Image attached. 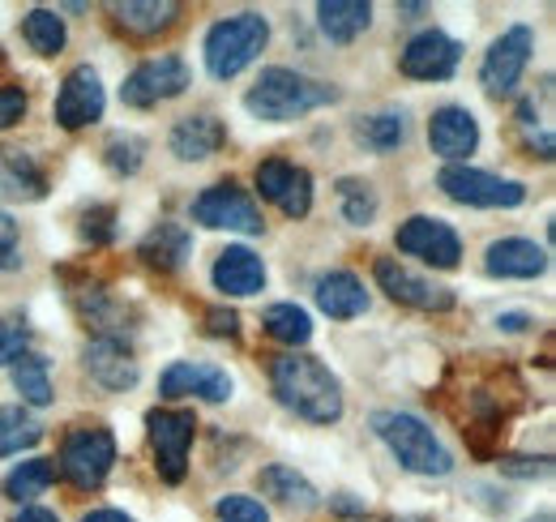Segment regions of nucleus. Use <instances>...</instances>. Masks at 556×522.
<instances>
[{
  "label": "nucleus",
  "mask_w": 556,
  "mask_h": 522,
  "mask_svg": "<svg viewBox=\"0 0 556 522\" xmlns=\"http://www.w3.org/2000/svg\"><path fill=\"white\" fill-rule=\"evenodd\" d=\"M270 386L287 411H295L308 424H334L343 415V386L317 356H275L270 360Z\"/></svg>",
  "instance_id": "f257e3e1"
},
{
  "label": "nucleus",
  "mask_w": 556,
  "mask_h": 522,
  "mask_svg": "<svg viewBox=\"0 0 556 522\" xmlns=\"http://www.w3.org/2000/svg\"><path fill=\"white\" fill-rule=\"evenodd\" d=\"M334 99H339V90L326 86V82H313V77H304V73H295V69H266V73L257 77V86L249 90L244 108H249L257 121L282 125V121H295V116H304V112H313V108H326V103H334Z\"/></svg>",
  "instance_id": "f03ea898"
},
{
  "label": "nucleus",
  "mask_w": 556,
  "mask_h": 522,
  "mask_svg": "<svg viewBox=\"0 0 556 522\" xmlns=\"http://www.w3.org/2000/svg\"><path fill=\"white\" fill-rule=\"evenodd\" d=\"M372 433L394 450V458L416 471V475H450L454 471V458L450 450L432 437V428L419 420V415H407V411H377L372 415Z\"/></svg>",
  "instance_id": "7ed1b4c3"
},
{
  "label": "nucleus",
  "mask_w": 556,
  "mask_h": 522,
  "mask_svg": "<svg viewBox=\"0 0 556 522\" xmlns=\"http://www.w3.org/2000/svg\"><path fill=\"white\" fill-rule=\"evenodd\" d=\"M270 44V22L262 13H236L206 35V69L214 77H236L253 65Z\"/></svg>",
  "instance_id": "20e7f679"
},
{
  "label": "nucleus",
  "mask_w": 556,
  "mask_h": 522,
  "mask_svg": "<svg viewBox=\"0 0 556 522\" xmlns=\"http://www.w3.org/2000/svg\"><path fill=\"white\" fill-rule=\"evenodd\" d=\"M150 424V446H154V467L167 484H180L185 471H189V450H193V437H198V420L193 411H172V407H159L146 415Z\"/></svg>",
  "instance_id": "39448f33"
},
{
  "label": "nucleus",
  "mask_w": 556,
  "mask_h": 522,
  "mask_svg": "<svg viewBox=\"0 0 556 522\" xmlns=\"http://www.w3.org/2000/svg\"><path fill=\"white\" fill-rule=\"evenodd\" d=\"M112 462H116V442L108 428H73L61 446V475L81 493L99 488L108 480Z\"/></svg>",
  "instance_id": "423d86ee"
},
{
  "label": "nucleus",
  "mask_w": 556,
  "mask_h": 522,
  "mask_svg": "<svg viewBox=\"0 0 556 522\" xmlns=\"http://www.w3.org/2000/svg\"><path fill=\"white\" fill-rule=\"evenodd\" d=\"M193 219L202 227L214 232H244V236H257L266 227L257 201L244 194L236 181H223V185H210L206 194L193 201Z\"/></svg>",
  "instance_id": "0eeeda50"
},
{
  "label": "nucleus",
  "mask_w": 556,
  "mask_h": 522,
  "mask_svg": "<svg viewBox=\"0 0 556 522\" xmlns=\"http://www.w3.org/2000/svg\"><path fill=\"white\" fill-rule=\"evenodd\" d=\"M437 185L454 201L463 206H484V210H509V206H522L527 201V189L518 181H501L492 172H480V167H467V163H450Z\"/></svg>",
  "instance_id": "6e6552de"
},
{
  "label": "nucleus",
  "mask_w": 556,
  "mask_h": 522,
  "mask_svg": "<svg viewBox=\"0 0 556 522\" xmlns=\"http://www.w3.org/2000/svg\"><path fill=\"white\" fill-rule=\"evenodd\" d=\"M185 90H189V65H185L180 57H150V61H141V65L125 77L121 99H125L129 108H154V103L176 99V95H185Z\"/></svg>",
  "instance_id": "1a4fd4ad"
},
{
  "label": "nucleus",
  "mask_w": 556,
  "mask_h": 522,
  "mask_svg": "<svg viewBox=\"0 0 556 522\" xmlns=\"http://www.w3.org/2000/svg\"><path fill=\"white\" fill-rule=\"evenodd\" d=\"M394 240H399L403 253L424 258L428 265H437V270H454L458 258H463V240H458V232H454L445 219H432V214L407 219V223L399 227Z\"/></svg>",
  "instance_id": "9d476101"
},
{
  "label": "nucleus",
  "mask_w": 556,
  "mask_h": 522,
  "mask_svg": "<svg viewBox=\"0 0 556 522\" xmlns=\"http://www.w3.org/2000/svg\"><path fill=\"white\" fill-rule=\"evenodd\" d=\"M531 52H535V35H531V26H514V30H505V35L488 48L484 65H480V82H484L488 95H509V90L518 86V77H522L527 61H531Z\"/></svg>",
  "instance_id": "9b49d317"
},
{
  "label": "nucleus",
  "mask_w": 556,
  "mask_h": 522,
  "mask_svg": "<svg viewBox=\"0 0 556 522\" xmlns=\"http://www.w3.org/2000/svg\"><path fill=\"white\" fill-rule=\"evenodd\" d=\"M377 283H381V291H386L390 300L424 309V313H445V309H454V291H450V287H437V283L412 274L399 258H377Z\"/></svg>",
  "instance_id": "f8f14e48"
},
{
  "label": "nucleus",
  "mask_w": 556,
  "mask_h": 522,
  "mask_svg": "<svg viewBox=\"0 0 556 522\" xmlns=\"http://www.w3.org/2000/svg\"><path fill=\"white\" fill-rule=\"evenodd\" d=\"M257 189L266 201H275L287 219H304L313 210V176L287 159L257 163Z\"/></svg>",
  "instance_id": "ddd939ff"
},
{
  "label": "nucleus",
  "mask_w": 556,
  "mask_h": 522,
  "mask_svg": "<svg viewBox=\"0 0 556 522\" xmlns=\"http://www.w3.org/2000/svg\"><path fill=\"white\" fill-rule=\"evenodd\" d=\"M103 103H108V95H103V82H99V73L90 65H77L61 82V95H56V125L61 129H86V125H94L99 116H103Z\"/></svg>",
  "instance_id": "4468645a"
},
{
  "label": "nucleus",
  "mask_w": 556,
  "mask_h": 522,
  "mask_svg": "<svg viewBox=\"0 0 556 522\" xmlns=\"http://www.w3.org/2000/svg\"><path fill=\"white\" fill-rule=\"evenodd\" d=\"M163 398H206V402H227L231 398V377L218 364L202 360H176L163 377H159Z\"/></svg>",
  "instance_id": "2eb2a0df"
},
{
  "label": "nucleus",
  "mask_w": 556,
  "mask_h": 522,
  "mask_svg": "<svg viewBox=\"0 0 556 522\" xmlns=\"http://www.w3.org/2000/svg\"><path fill=\"white\" fill-rule=\"evenodd\" d=\"M463 61V48L450 39V35H441V30H424L416 35L407 48H403V73L407 77H416V82H445L454 69Z\"/></svg>",
  "instance_id": "dca6fc26"
},
{
  "label": "nucleus",
  "mask_w": 556,
  "mask_h": 522,
  "mask_svg": "<svg viewBox=\"0 0 556 522\" xmlns=\"http://www.w3.org/2000/svg\"><path fill=\"white\" fill-rule=\"evenodd\" d=\"M86 373L103 386V390H134L138 386V360L125 347V338H94L86 347Z\"/></svg>",
  "instance_id": "f3484780"
},
{
  "label": "nucleus",
  "mask_w": 556,
  "mask_h": 522,
  "mask_svg": "<svg viewBox=\"0 0 556 522\" xmlns=\"http://www.w3.org/2000/svg\"><path fill=\"white\" fill-rule=\"evenodd\" d=\"M428 141L445 163H463L480 146V125H476V116L467 108H441L428 121Z\"/></svg>",
  "instance_id": "a211bd4d"
},
{
  "label": "nucleus",
  "mask_w": 556,
  "mask_h": 522,
  "mask_svg": "<svg viewBox=\"0 0 556 522\" xmlns=\"http://www.w3.org/2000/svg\"><path fill=\"white\" fill-rule=\"evenodd\" d=\"M484 270L496 274V278H535L548 270V253L535 245V240H496L488 245L484 253Z\"/></svg>",
  "instance_id": "6ab92c4d"
},
{
  "label": "nucleus",
  "mask_w": 556,
  "mask_h": 522,
  "mask_svg": "<svg viewBox=\"0 0 556 522\" xmlns=\"http://www.w3.org/2000/svg\"><path fill=\"white\" fill-rule=\"evenodd\" d=\"M214 287L227 296H257L266 287V265L253 249H223L214 261Z\"/></svg>",
  "instance_id": "aec40b11"
},
{
  "label": "nucleus",
  "mask_w": 556,
  "mask_h": 522,
  "mask_svg": "<svg viewBox=\"0 0 556 522\" xmlns=\"http://www.w3.org/2000/svg\"><path fill=\"white\" fill-rule=\"evenodd\" d=\"M223 141H227L223 121H214L210 112H198V116L176 121V129H172V154L185 159V163H202L210 154H218Z\"/></svg>",
  "instance_id": "412c9836"
},
{
  "label": "nucleus",
  "mask_w": 556,
  "mask_h": 522,
  "mask_svg": "<svg viewBox=\"0 0 556 522\" xmlns=\"http://www.w3.org/2000/svg\"><path fill=\"white\" fill-rule=\"evenodd\" d=\"M317 304H321L326 318L351 322V318H359L368 309V291L351 270H334V274L317 278Z\"/></svg>",
  "instance_id": "4be33fe9"
},
{
  "label": "nucleus",
  "mask_w": 556,
  "mask_h": 522,
  "mask_svg": "<svg viewBox=\"0 0 556 522\" xmlns=\"http://www.w3.org/2000/svg\"><path fill=\"white\" fill-rule=\"evenodd\" d=\"M262 493L266 497H275L278 506H287V510H313L317 506V488L295 471V467H282V462H275V467H266L262 475Z\"/></svg>",
  "instance_id": "5701e85b"
},
{
  "label": "nucleus",
  "mask_w": 556,
  "mask_h": 522,
  "mask_svg": "<svg viewBox=\"0 0 556 522\" xmlns=\"http://www.w3.org/2000/svg\"><path fill=\"white\" fill-rule=\"evenodd\" d=\"M317 22H321V30H326L334 44H351L355 35L368 30L372 4H368V0H326V4H317Z\"/></svg>",
  "instance_id": "b1692460"
},
{
  "label": "nucleus",
  "mask_w": 556,
  "mask_h": 522,
  "mask_svg": "<svg viewBox=\"0 0 556 522\" xmlns=\"http://www.w3.org/2000/svg\"><path fill=\"white\" fill-rule=\"evenodd\" d=\"M112 13H116V22H121L129 35L150 39V35L167 30V26L180 17V4H172V0H129V4H116Z\"/></svg>",
  "instance_id": "393cba45"
},
{
  "label": "nucleus",
  "mask_w": 556,
  "mask_h": 522,
  "mask_svg": "<svg viewBox=\"0 0 556 522\" xmlns=\"http://www.w3.org/2000/svg\"><path fill=\"white\" fill-rule=\"evenodd\" d=\"M189 249H193V240H189V232L180 223H159L138 245V258L159 265V270H180L185 258H189Z\"/></svg>",
  "instance_id": "a878e982"
},
{
  "label": "nucleus",
  "mask_w": 556,
  "mask_h": 522,
  "mask_svg": "<svg viewBox=\"0 0 556 522\" xmlns=\"http://www.w3.org/2000/svg\"><path fill=\"white\" fill-rule=\"evenodd\" d=\"M0 194L17 201H39L48 194V181L22 150H0Z\"/></svg>",
  "instance_id": "bb28decb"
},
{
  "label": "nucleus",
  "mask_w": 556,
  "mask_h": 522,
  "mask_svg": "<svg viewBox=\"0 0 556 522\" xmlns=\"http://www.w3.org/2000/svg\"><path fill=\"white\" fill-rule=\"evenodd\" d=\"M355 141L386 154V150H399L407 141V116L403 112H377V116H364L355 125Z\"/></svg>",
  "instance_id": "cd10ccee"
},
{
  "label": "nucleus",
  "mask_w": 556,
  "mask_h": 522,
  "mask_svg": "<svg viewBox=\"0 0 556 522\" xmlns=\"http://www.w3.org/2000/svg\"><path fill=\"white\" fill-rule=\"evenodd\" d=\"M52 480H56V467H52L48 458H30V462H22L17 471L4 475V497H13V501H35V497H43V493L52 488Z\"/></svg>",
  "instance_id": "c85d7f7f"
},
{
  "label": "nucleus",
  "mask_w": 556,
  "mask_h": 522,
  "mask_svg": "<svg viewBox=\"0 0 556 522\" xmlns=\"http://www.w3.org/2000/svg\"><path fill=\"white\" fill-rule=\"evenodd\" d=\"M262 326H266L270 338L287 343V347H304L313 338V318L300 304H270L266 318H262Z\"/></svg>",
  "instance_id": "c756f323"
},
{
  "label": "nucleus",
  "mask_w": 556,
  "mask_h": 522,
  "mask_svg": "<svg viewBox=\"0 0 556 522\" xmlns=\"http://www.w3.org/2000/svg\"><path fill=\"white\" fill-rule=\"evenodd\" d=\"M22 35H26L30 52H39V57H56L65 48V22L52 9H30L22 22Z\"/></svg>",
  "instance_id": "7c9ffc66"
},
{
  "label": "nucleus",
  "mask_w": 556,
  "mask_h": 522,
  "mask_svg": "<svg viewBox=\"0 0 556 522\" xmlns=\"http://www.w3.org/2000/svg\"><path fill=\"white\" fill-rule=\"evenodd\" d=\"M43 442V428L22 411V407H4L0 411V458L35 450Z\"/></svg>",
  "instance_id": "2f4dec72"
},
{
  "label": "nucleus",
  "mask_w": 556,
  "mask_h": 522,
  "mask_svg": "<svg viewBox=\"0 0 556 522\" xmlns=\"http://www.w3.org/2000/svg\"><path fill=\"white\" fill-rule=\"evenodd\" d=\"M13 390L22 394V402H30V407H48V402H52L48 360H39V356H22V360L13 364Z\"/></svg>",
  "instance_id": "473e14b6"
},
{
  "label": "nucleus",
  "mask_w": 556,
  "mask_h": 522,
  "mask_svg": "<svg viewBox=\"0 0 556 522\" xmlns=\"http://www.w3.org/2000/svg\"><path fill=\"white\" fill-rule=\"evenodd\" d=\"M339 201H343V219L355 223V227H364V223H372V214H377V194L364 185V181H339Z\"/></svg>",
  "instance_id": "72a5a7b5"
},
{
  "label": "nucleus",
  "mask_w": 556,
  "mask_h": 522,
  "mask_svg": "<svg viewBox=\"0 0 556 522\" xmlns=\"http://www.w3.org/2000/svg\"><path fill=\"white\" fill-rule=\"evenodd\" d=\"M103 159H108V167L116 172V176H134L141 167V141L138 137H112L108 141V150H103Z\"/></svg>",
  "instance_id": "f704fd0d"
},
{
  "label": "nucleus",
  "mask_w": 556,
  "mask_h": 522,
  "mask_svg": "<svg viewBox=\"0 0 556 522\" xmlns=\"http://www.w3.org/2000/svg\"><path fill=\"white\" fill-rule=\"evenodd\" d=\"M214 514H218V522H270L266 506H262V501H253V497H244V493L223 497Z\"/></svg>",
  "instance_id": "c9c22d12"
},
{
  "label": "nucleus",
  "mask_w": 556,
  "mask_h": 522,
  "mask_svg": "<svg viewBox=\"0 0 556 522\" xmlns=\"http://www.w3.org/2000/svg\"><path fill=\"white\" fill-rule=\"evenodd\" d=\"M81 232H86L90 245H108V240L116 236V210H112V206H94V210H86Z\"/></svg>",
  "instance_id": "e433bc0d"
},
{
  "label": "nucleus",
  "mask_w": 556,
  "mask_h": 522,
  "mask_svg": "<svg viewBox=\"0 0 556 522\" xmlns=\"http://www.w3.org/2000/svg\"><path fill=\"white\" fill-rule=\"evenodd\" d=\"M26 347H30V330L22 326V322H4V318H0V364L22 360Z\"/></svg>",
  "instance_id": "4c0bfd02"
},
{
  "label": "nucleus",
  "mask_w": 556,
  "mask_h": 522,
  "mask_svg": "<svg viewBox=\"0 0 556 522\" xmlns=\"http://www.w3.org/2000/svg\"><path fill=\"white\" fill-rule=\"evenodd\" d=\"M26 116V90L22 86H0V129L17 125Z\"/></svg>",
  "instance_id": "58836bf2"
},
{
  "label": "nucleus",
  "mask_w": 556,
  "mask_h": 522,
  "mask_svg": "<svg viewBox=\"0 0 556 522\" xmlns=\"http://www.w3.org/2000/svg\"><path fill=\"white\" fill-rule=\"evenodd\" d=\"M17 265V223L0 210V270H13Z\"/></svg>",
  "instance_id": "ea45409f"
},
{
  "label": "nucleus",
  "mask_w": 556,
  "mask_h": 522,
  "mask_svg": "<svg viewBox=\"0 0 556 522\" xmlns=\"http://www.w3.org/2000/svg\"><path fill=\"white\" fill-rule=\"evenodd\" d=\"M501 471H505V475H522V480H531V475H544L548 462H544V458H501Z\"/></svg>",
  "instance_id": "a19ab883"
},
{
  "label": "nucleus",
  "mask_w": 556,
  "mask_h": 522,
  "mask_svg": "<svg viewBox=\"0 0 556 522\" xmlns=\"http://www.w3.org/2000/svg\"><path fill=\"white\" fill-rule=\"evenodd\" d=\"M206 330L210 334H227V338H236V334H240V318H236L231 309H210Z\"/></svg>",
  "instance_id": "79ce46f5"
},
{
  "label": "nucleus",
  "mask_w": 556,
  "mask_h": 522,
  "mask_svg": "<svg viewBox=\"0 0 556 522\" xmlns=\"http://www.w3.org/2000/svg\"><path fill=\"white\" fill-rule=\"evenodd\" d=\"M13 522H61V519H56L52 510H39V506H26V510H22V514H17V519H13Z\"/></svg>",
  "instance_id": "37998d69"
},
{
  "label": "nucleus",
  "mask_w": 556,
  "mask_h": 522,
  "mask_svg": "<svg viewBox=\"0 0 556 522\" xmlns=\"http://www.w3.org/2000/svg\"><path fill=\"white\" fill-rule=\"evenodd\" d=\"M81 522H134L125 510H94V514H86Z\"/></svg>",
  "instance_id": "c03bdc74"
},
{
  "label": "nucleus",
  "mask_w": 556,
  "mask_h": 522,
  "mask_svg": "<svg viewBox=\"0 0 556 522\" xmlns=\"http://www.w3.org/2000/svg\"><path fill=\"white\" fill-rule=\"evenodd\" d=\"M501 326H505V330H527L531 322H527V318H518V313H509V318H501Z\"/></svg>",
  "instance_id": "a18cd8bd"
},
{
  "label": "nucleus",
  "mask_w": 556,
  "mask_h": 522,
  "mask_svg": "<svg viewBox=\"0 0 556 522\" xmlns=\"http://www.w3.org/2000/svg\"><path fill=\"white\" fill-rule=\"evenodd\" d=\"M377 522H424V519H377Z\"/></svg>",
  "instance_id": "49530a36"
},
{
  "label": "nucleus",
  "mask_w": 556,
  "mask_h": 522,
  "mask_svg": "<svg viewBox=\"0 0 556 522\" xmlns=\"http://www.w3.org/2000/svg\"><path fill=\"white\" fill-rule=\"evenodd\" d=\"M535 522H553V519H548V514H544V519H535Z\"/></svg>",
  "instance_id": "de8ad7c7"
}]
</instances>
